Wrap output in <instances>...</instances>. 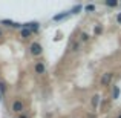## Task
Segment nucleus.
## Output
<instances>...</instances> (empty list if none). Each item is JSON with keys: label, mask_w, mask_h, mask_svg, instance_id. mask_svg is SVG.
<instances>
[{"label": "nucleus", "mask_w": 121, "mask_h": 118, "mask_svg": "<svg viewBox=\"0 0 121 118\" xmlns=\"http://www.w3.org/2000/svg\"><path fill=\"white\" fill-rule=\"evenodd\" d=\"M29 51H31V54H32L34 57H37V55H40V54L43 52V48H41L40 43H32L31 48H29Z\"/></svg>", "instance_id": "nucleus-1"}, {"label": "nucleus", "mask_w": 121, "mask_h": 118, "mask_svg": "<svg viewBox=\"0 0 121 118\" xmlns=\"http://www.w3.org/2000/svg\"><path fill=\"white\" fill-rule=\"evenodd\" d=\"M112 78H113V74H110V72L103 74V77H101V86H109L110 81H112Z\"/></svg>", "instance_id": "nucleus-2"}, {"label": "nucleus", "mask_w": 121, "mask_h": 118, "mask_svg": "<svg viewBox=\"0 0 121 118\" xmlns=\"http://www.w3.org/2000/svg\"><path fill=\"white\" fill-rule=\"evenodd\" d=\"M23 28L29 29L31 32H37V31H39V28H40V25L37 23V22H31V23H25V25H23Z\"/></svg>", "instance_id": "nucleus-3"}, {"label": "nucleus", "mask_w": 121, "mask_h": 118, "mask_svg": "<svg viewBox=\"0 0 121 118\" xmlns=\"http://www.w3.org/2000/svg\"><path fill=\"white\" fill-rule=\"evenodd\" d=\"M22 110H23V103H22V101H14V103H12V112H22Z\"/></svg>", "instance_id": "nucleus-4"}, {"label": "nucleus", "mask_w": 121, "mask_h": 118, "mask_svg": "<svg viewBox=\"0 0 121 118\" xmlns=\"http://www.w3.org/2000/svg\"><path fill=\"white\" fill-rule=\"evenodd\" d=\"M69 15H71V11H69V12H61V14L54 15V20H55V22H58V20H63V18L69 17Z\"/></svg>", "instance_id": "nucleus-5"}, {"label": "nucleus", "mask_w": 121, "mask_h": 118, "mask_svg": "<svg viewBox=\"0 0 121 118\" xmlns=\"http://www.w3.org/2000/svg\"><path fill=\"white\" fill-rule=\"evenodd\" d=\"M91 104H92V107H94V109L97 110L98 104H100V95H94V97H92V101H91Z\"/></svg>", "instance_id": "nucleus-6"}, {"label": "nucleus", "mask_w": 121, "mask_h": 118, "mask_svg": "<svg viewBox=\"0 0 121 118\" xmlns=\"http://www.w3.org/2000/svg\"><path fill=\"white\" fill-rule=\"evenodd\" d=\"M44 71H46V68H44L43 63H37L35 65V72L37 74H44Z\"/></svg>", "instance_id": "nucleus-7"}, {"label": "nucleus", "mask_w": 121, "mask_h": 118, "mask_svg": "<svg viewBox=\"0 0 121 118\" xmlns=\"http://www.w3.org/2000/svg\"><path fill=\"white\" fill-rule=\"evenodd\" d=\"M31 34H32V32H31L29 29H26V28H23V29H22V32H20V35L23 37V39H29V37H31Z\"/></svg>", "instance_id": "nucleus-8"}, {"label": "nucleus", "mask_w": 121, "mask_h": 118, "mask_svg": "<svg viewBox=\"0 0 121 118\" xmlns=\"http://www.w3.org/2000/svg\"><path fill=\"white\" fill-rule=\"evenodd\" d=\"M120 94H121V91H120V86H115V87H113V92H112V97L117 100V98L120 97Z\"/></svg>", "instance_id": "nucleus-9"}, {"label": "nucleus", "mask_w": 121, "mask_h": 118, "mask_svg": "<svg viewBox=\"0 0 121 118\" xmlns=\"http://www.w3.org/2000/svg\"><path fill=\"white\" fill-rule=\"evenodd\" d=\"M81 9H83V6L77 5V6H74V8L71 9V14H78V11H81Z\"/></svg>", "instance_id": "nucleus-10"}, {"label": "nucleus", "mask_w": 121, "mask_h": 118, "mask_svg": "<svg viewBox=\"0 0 121 118\" xmlns=\"http://www.w3.org/2000/svg\"><path fill=\"white\" fill-rule=\"evenodd\" d=\"M106 5L107 6H117V5H118V2H117V0H109V2H106Z\"/></svg>", "instance_id": "nucleus-11"}, {"label": "nucleus", "mask_w": 121, "mask_h": 118, "mask_svg": "<svg viewBox=\"0 0 121 118\" xmlns=\"http://www.w3.org/2000/svg\"><path fill=\"white\" fill-rule=\"evenodd\" d=\"M84 9H86L87 12H92V11H95V5H87Z\"/></svg>", "instance_id": "nucleus-12"}, {"label": "nucleus", "mask_w": 121, "mask_h": 118, "mask_svg": "<svg viewBox=\"0 0 121 118\" xmlns=\"http://www.w3.org/2000/svg\"><path fill=\"white\" fill-rule=\"evenodd\" d=\"M2 23L6 25V26H14V22H11V20H2Z\"/></svg>", "instance_id": "nucleus-13"}, {"label": "nucleus", "mask_w": 121, "mask_h": 118, "mask_svg": "<svg viewBox=\"0 0 121 118\" xmlns=\"http://www.w3.org/2000/svg\"><path fill=\"white\" fill-rule=\"evenodd\" d=\"M94 32L95 34H101V32H103V26H100V25H98V26L94 29Z\"/></svg>", "instance_id": "nucleus-14"}, {"label": "nucleus", "mask_w": 121, "mask_h": 118, "mask_svg": "<svg viewBox=\"0 0 121 118\" xmlns=\"http://www.w3.org/2000/svg\"><path fill=\"white\" fill-rule=\"evenodd\" d=\"M81 40H83V41H87V40H89V35H87L86 32H83V34H81Z\"/></svg>", "instance_id": "nucleus-15"}, {"label": "nucleus", "mask_w": 121, "mask_h": 118, "mask_svg": "<svg viewBox=\"0 0 121 118\" xmlns=\"http://www.w3.org/2000/svg\"><path fill=\"white\" fill-rule=\"evenodd\" d=\"M6 91V87H5V84H3L2 81H0V94H2V92H5Z\"/></svg>", "instance_id": "nucleus-16"}, {"label": "nucleus", "mask_w": 121, "mask_h": 118, "mask_svg": "<svg viewBox=\"0 0 121 118\" xmlns=\"http://www.w3.org/2000/svg\"><path fill=\"white\" fill-rule=\"evenodd\" d=\"M78 48H80V44H78V43H75L74 46H72V51H74V52H77V51H78Z\"/></svg>", "instance_id": "nucleus-17"}, {"label": "nucleus", "mask_w": 121, "mask_h": 118, "mask_svg": "<svg viewBox=\"0 0 121 118\" xmlns=\"http://www.w3.org/2000/svg\"><path fill=\"white\" fill-rule=\"evenodd\" d=\"M117 22H118V23L121 25V12H120V14H118V15H117Z\"/></svg>", "instance_id": "nucleus-18"}, {"label": "nucleus", "mask_w": 121, "mask_h": 118, "mask_svg": "<svg viewBox=\"0 0 121 118\" xmlns=\"http://www.w3.org/2000/svg\"><path fill=\"white\" fill-rule=\"evenodd\" d=\"M18 118H26V117H25V115H20V117H18Z\"/></svg>", "instance_id": "nucleus-19"}, {"label": "nucleus", "mask_w": 121, "mask_h": 118, "mask_svg": "<svg viewBox=\"0 0 121 118\" xmlns=\"http://www.w3.org/2000/svg\"><path fill=\"white\" fill-rule=\"evenodd\" d=\"M0 101H2V94H0Z\"/></svg>", "instance_id": "nucleus-20"}, {"label": "nucleus", "mask_w": 121, "mask_h": 118, "mask_svg": "<svg viewBox=\"0 0 121 118\" xmlns=\"http://www.w3.org/2000/svg\"><path fill=\"white\" fill-rule=\"evenodd\" d=\"M0 37H2V31H0Z\"/></svg>", "instance_id": "nucleus-21"}, {"label": "nucleus", "mask_w": 121, "mask_h": 118, "mask_svg": "<svg viewBox=\"0 0 121 118\" xmlns=\"http://www.w3.org/2000/svg\"><path fill=\"white\" fill-rule=\"evenodd\" d=\"M118 118H121V115H120V117H118Z\"/></svg>", "instance_id": "nucleus-22"}]
</instances>
